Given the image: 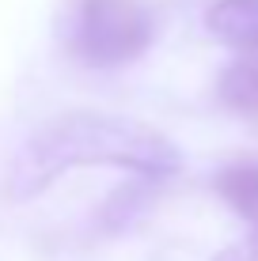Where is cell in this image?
Here are the masks:
<instances>
[{"label": "cell", "instance_id": "cell-1", "mask_svg": "<svg viewBox=\"0 0 258 261\" xmlns=\"http://www.w3.org/2000/svg\"><path fill=\"white\" fill-rule=\"evenodd\" d=\"M76 167H114L137 178L163 182L179 174L182 155L159 129L133 118L57 114L23 140L8 174V190L15 201H31Z\"/></svg>", "mask_w": 258, "mask_h": 261}, {"label": "cell", "instance_id": "cell-2", "mask_svg": "<svg viewBox=\"0 0 258 261\" xmlns=\"http://www.w3.org/2000/svg\"><path fill=\"white\" fill-rule=\"evenodd\" d=\"M156 38V19L140 0H76L65 23V46L87 68L137 61Z\"/></svg>", "mask_w": 258, "mask_h": 261}, {"label": "cell", "instance_id": "cell-3", "mask_svg": "<svg viewBox=\"0 0 258 261\" xmlns=\"http://www.w3.org/2000/svg\"><path fill=\"white\" fill-rule=\"evenodd\" d=\"M205 31L228 49L254 53L258 49V0H217L205 12Z\"/></svg>", "mask_w": 258, "mask_h": 261}, {"label": "cell", "instance_id": "cell-4", "mask_svg": "<svg viewBox=\"0 0 258 261\" xmlns=\"http://www.w3.org/2000/svg\"><path fill=\"white\" fill-rule=\"evenodd\" d=\"M217 95H220V102H224L232 114L258 118V49L236 57L232 65L220 72Z\"/></svg>", "mask_w": 258, "mask_h": 261}, {"label": "cell", "instance_id": "cell-5", "mask_svg": "<svg viewBox=\"0 0 258 261\" xmlns=\"http://www.w3.org/2000/svg\"><path fill=\"white\" fill-rule=\"evenodd\" d=\"M213 190L220 193V201H224L239 220L251 223V231H258V163L224 167L213 178Z\"/></svg>", "mask_w": 258, "mask_h": 261}, {"label": "cell", "instance_id": "cell-6", "mask_svg": "<svg viewBox=\"0 0 258 261\" xmlns=\"http://www.w3.org/2000/svg\"><path fill=\"white\" fill-rule=\"evenodd\" d=\"M213 261H258V231H251V239L236 242V246L220 250Z\"/></svg>", "mask_w": 258, "mask_h": 261}]
</instances>
